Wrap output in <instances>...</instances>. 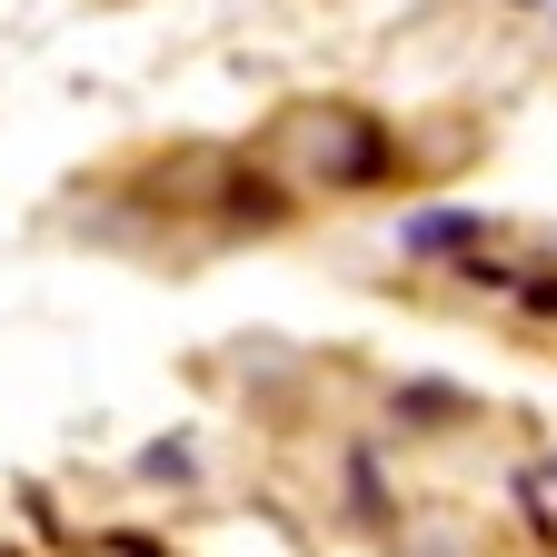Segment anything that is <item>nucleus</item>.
Listing matches in <instances>:
<instances>
[{"label": "nucleus", "instance_id": "nucleus-1", "mask_svg": "<svg viewBox=\"0 0 557 557\" xmlns=\"http://www.w3.org/2000/svg\"><path fill=\"white\" fill-rule=\"evenodd\" d=\"M478 220H458V209H429V220H408V249H468Z\"/></svg>", "mask_w": 557, "mask_h": 557}]
</instances>
